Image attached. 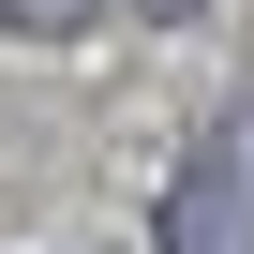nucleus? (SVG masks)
<instances>
[{
  "label": "nucleus",
  "mask_w": 254,
  "mask_h": 254,
  "mask_svg": "<svg viewBox=\"0 0 254 254\" xmlns=\"http://www.w3.org/2000/svg\"><path fill=\"white\" fill-rule=\"evenodd\" d=\"M165 254H254V105L239 120H209V150L165 180V224H150Z\"/></svg>",
  "instance_id": "obj_1"
},
{
  "label": "nucleus",
  "mask_w": 254,
  "mask_h": 254,
  "mask_svg": "<svg viewBox=\"0 0 254 254\" xmlns=\"http://www.w3.org/2000/svg\"><path fill=\"white\" fill-rule=\"evenodd\" d=\"M105 0H0V30H90Z\"/></svg>",
  "instance_id": "obj_2"
}]
</instances>
